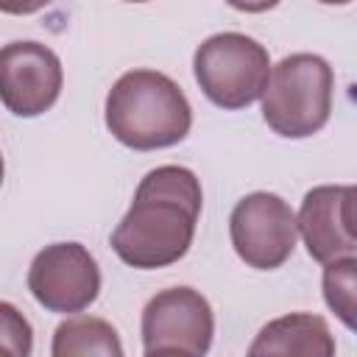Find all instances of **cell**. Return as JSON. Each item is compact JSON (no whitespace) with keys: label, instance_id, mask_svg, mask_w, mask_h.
<instances>
[{"label":"cell","instance_id":"cell-1","mask_svg":"<svg viewBox=\"0 0 357 357\" xmlns=\"http://www.w3.org/2000/svg\"><path fill=\"white\" fill-rule=\"evenodd\" d=\"M201 204V181L190 167H153L139 181L128 212L112 231V251L139 271L178 262L192 245Z\"/></svg>","mask_w":357,"mask_h":357},{"label":"cell","instance_id":"cell-2","mask_svg":"<svg viewBox=\"0 0 357 357\" xmlns=\"http://www.w3.org/2000/svg\"><path fill=\"white\" fill-rule=\"evenodd\" d=\"M103 117L112 137L134 151L178 145L192 126L187 95L170 75L156 70L123 73L106 95Z\"/></svg>","mask_w":357,"mask_h":357},{"label":"cell","instance_id":"cell-3","mask_svg":"<svg viewBox=\"0 0 357 357\" xmlns=\"http://www.w3.org/2000/svg\"><path fill=\"white\" fill-rule=\"evenodd\" d=\"M335 73L318 53H290L271 67L262 89V117L273 134L304 139L318 134L332 114Z\"/></svg>","mask_w":357,"mask_h":357},{"label":"cell","instance_id":"cell-4","mask_svg":"<svg viewBox=\"0 0 357 357\" xmlns=\"http://www.w3.org/2000/svg\"><path fill=\"white\" fill-rule=\"evenodd\" d=\"M192 73L201 92L215 106L237 112L259 100L271 75V56L257 39L226 31L198 45Z\"/></svg>","mask_w":357,"mask_h":357},{"label":"cell","instance_id":"cell-5","mask_svg":"<svg viewBox=\"0 0 357 357\" xmlns=\"http://www.w3.org/2000/svg\"><path fill=\"white\" fill-rule=\"evenodd\" d=\"M142 351L201 357L212 346L215 315L209 301L192 287L159 290L142 310Z\"/></svg>","mask_w":357,"mask_h":357},{"label":"cell","instance_id":"cell-6","mask_svg":"<svg viewBox=\"0 0 357 357\" xmlns=\"http://www.w3.org/2000/svg\"><path fill=\"white\" fill-rule=\"evenodd\" d=\"M229 237L237 257L257 271L282 268L296 248V215L276 192H251L240 198L229 218Z\"/></svg>","mask_w":357,"mask_h":357},{"label":"cell","instance_id":"cell-7","mask_svg":"<svg viewBox=\"0 0 357 357\" xmlns=\"http://www.w3.org/2000/svg\"><path fill=\"white\" fill-rule=\"evenodd\" d=\"M28 290L47 312H84L100 293V268L86 245H45L28 268Z\"/></svg>","mask_w":357,"mask_h":357},{"label":"cell","instance_id":"cell-8","mask_svg":"<svg viewBox=\"0 0 357 357\" xmlns=\"http://www.w3.org/2000/svg\"><path fill=\"white\" fill-rule=\"evenodd\" d=\"M64 70L42 42H8L0 47V103L17 117L45 114L61 95Z\"/></svg>","mask_w":357,"mask_h":357},{"label":"cell","instance_id":"cell-9","mask_svg":"<svg viewBox=\"0 0 357 357\" xmlns=\"http://www.w3.org/2000/svg\"><path fill=\"white\" fill-rule=\"evenodd\" d=\"M296 229L315 262H329L357 251L354 237V187L321 184L312 187L298 209Z\"/></svg>","mask_w":357,"mask_h":357},{"label":"cell","instance_id":"cell-10","mask_svg":"<svg viewBox=\"0 0 357 357\" xmlns=\"http://www.w3.org/2000/svg\"><path fill=\"white\" fill-rule=\"evenodd\" d=\"M251 357L259 354H304V357H332L335 337L321 315L312 312H290L259 329L254 343L248 346Z\"/></svg>","mask_w":357,"mask_h":357},{"label":"cell","instance_id":"cell-11","mask_svg":"<svg viewBox=\"0 0 357 357\" xmlns=\"http://www.w3.org/2000/svg\"><path fill=\"white\" fill-rule=\"evenodd\" d=\"M50 354L53 357H86V354L123 357V343L117 329L109 321L92 318V315H75L56 326Z\"/></svg>","mask_w":357,"mask_h":357},{"label":"cell","instance_id":"cell-12","mask_svg":"<svg viewBox=\"0 0 357 357\" xmlns=\"http://www.w3.org/2000/svg\"><path fill=\"white\" fill-rule=\"evenodd\" d=\"M324 298L329 310L343 321V326L354 329V312H357V257L354 254L324 262Z\"/></svg>","mask_w":357,"mask_h":357},{"label":"cell","instance_id":"cell-13","mask_svg":"<svg viewBox=\"0 0 357 357\" xmlns=\"http://www.w3.org/2000/svg\"><path fill=\"white\" fill-rule=\"evenodd\" d=\"M33 351L31 321L8 301H0V354L28 357Z\"/></svg>","mask_w":357,"mask_h":357},{"label":"cell","instance_id":"cell-14","mask_svg":"<svg viewBox=\"0 0 357 357\" xmlns=\"http://www.w3.org/2000/svg\"><path fill=\"white\" fill-rule=\"evenodd\" d=\"M53 0H0V11L11 14V17H28L36 14L42 8H47Z\"/></svg>","mask_w":357,"mask_h":357},{"label":"cell","instance_id":"cell-15","mask_svg":"<svg viewBox=\"0 0 357 357\" xmlns=\"http://www.w3.org/2000/svg\"><path fill=\"white\" fill-rule=\"evenodd\" d=\"M226 3L245 14H262V11H271L279 6V0H226Z\"/></svg>","mask_w":357,"mask_h":357},{"label":"cell","instance_id":"cell-16","mask_svg":"<svg viewBox=\"0 0 357 357\" xmlns=\"http://www.w3.org/2000/svg\"><path fill=\"white\" fill-rule=\"evenodd\" d=\"M318 3H324V6H346L351 0H318Z\"/></svg>","mask_w":357,"mask_h":357},{"label":"cell","instance_id":"cell-17","mask_svg":"<svg viewBox=\"0 0 357 357\" xmlns=\"http://www.w3.org/2000/svg\"><path fill=\"white\" fill-rule=\"evenodd\" d=\"M3 173H6V165H3V153H0V184H3Z\"/></svg>","mask_w":357,"mask_h":357},{"label":"cell","instance_id":"cell-18","mask_svg":"<svg viewBox=\"0 0 357 357\" xmlns=\"http://www.w3.org/2000/svg\"><path fill=\"white\" fill-rule=\"evenodd\" d=\"M126 3H148V0H126Z\"/></svg>","mask_w":357,"mask_h":357}]
</instances>
